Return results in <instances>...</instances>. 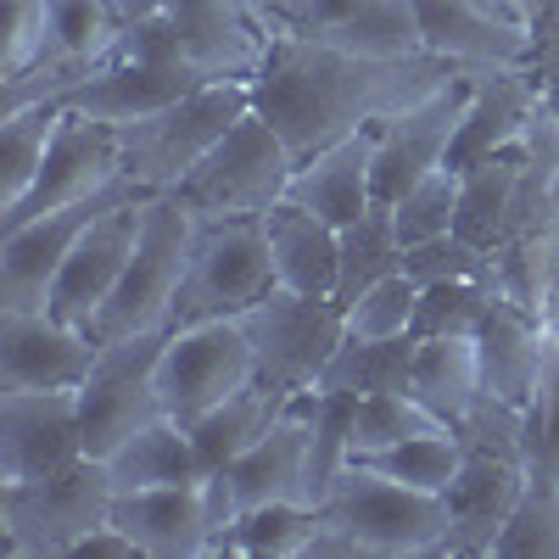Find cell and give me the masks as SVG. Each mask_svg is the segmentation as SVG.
I'll list each match as a JSON object with an SVG mask.
<instances>
[{"instance_id": "6da1fadb", "label": "cell", "mask_w": 559, "mask_h": 559, "mask_svg": "<svg viewBox=\"0 0 559 559\" xmlns=\"http://www.w3.org/2000/svg\"><path fill=\"white\" fill-rule=\"evenodd\" d=\"M459 79L453 62L419 57H358L331 39H313L302 28L269 34L263 68L252 73V107L280 129V140L302 157L336 146V140L376 129L381 118L414 107Z\"/></svg>"}, {"instance_id": "7a4b0ae2", "label": "cell", "mask_w": 559, "mask_h": 559, "mask_svg": "<svg viewBox=\"0 0 559 559\" xmlns=\"http://www.w3.org/2000/svg\"><path fill=\"white\" fill-rule=\"evenodd\" d=\"M464 459L448 487V548L453 559H476L498 548V532L521 509L532 487V448H526V408L481 392L471 419L459 426Z\"/></svg>"}, {"instance_id": "3957f363", "label": "cell", "mask_w": 559, "mask_h": 559, "mask_svg": "<svg viewBox=\"0 0 559 559\" xmlns=\"http://www.w3.org/2000/svg\"><path fill=\"white\" fill-rule=\"evenodd\" d=\"M319 543L313 559H419L448 548V492H419L376 464L353 459L331 498L319 503Z\"/></svg>"}, {"instance_id": "277c9868", "label": "cell", "mask_w": 559, "mask_h": 559, "mask_svg": "<svg viewBox=\"0 0 559 559\" xmlns=\"http://www.w3.org/2000/svg\"><path fill=\"white\" fill-rule=\"evenodd\" d=\"M118 481L107 459H73L62 471L0 487V543L12 559H73V548L112 521Z\"/></svg>"}, {"instance_id": "5b68a950", "label": "cell", "mask_w": 559, "mask_h": 559, "mask_svg": "<svg viewBox=\"0 0 559 559\" xmlns=\"http://www.w3.org/2000/svg\"><path fill=\"white\" fill-rule=\"evenodd\" d=\"M197 224L202 218L179 202V191L146 197V224H140L129 269L118 280V292L107 297V308L96 313V324H90V336L102 347L129 342V336H152V331H174V308H179L185 269H191Z\"/></svg>"}, {"instance_id": "8992f818", "label": "cell", "mask_w": 559, "mask_h": 559, "mask_svg": "<svg viewBox=\"0 0 559 559\" xmlns=\"http://www.w3.org/2000/svg\"><path fill=\"white\" fill-rule=\"evenodd\" d=\"M252 112V84L247 79H213L185 90L179 102H168L163 112L123 123V168L140 191H179L191 168L218 146V140Z\"/></svg>"}, {"instance_id": "52a82bcc", "label": "cell", "mask_w": 559, "mask_h": 559, "mask_svg": "<svg viewBox=\"0 0 559 559\" xmlns=\"http://www.w3.org/2000/svg\"><path fill=\"white\" fill-rule=\"evenodd\" d=\"M297 174V152L280 140V129L252 107L218 146L179 185V202L197 218H263L274 202H286Z\"/></svg>"}, {"instance_id": "ba28073f", "label": "cell", "mask_w": 559, "mask_h": 559, "mask_svg": "<svg viewBox=\"0 0 559 559\" xmlns=\"http://www.w3.org/2000/svg\"><path fill=\"white\" fill-rule=\"evenodd\" d=\"M197 84L202 79L185 68V57L174 51V34H168L163 12H152V17H134L123 51L96 79H84L73 96H62L57 107L123 129V123H140V118L163 112L168 102H179L185 90H197Z\"/></svg>"}, {"instance_id": "9c48e42d", "label": "cell", "mask_w": 559, "mask_h": 559, "mask_svg": "<svg viewBox=\"0 0 559 559\" xmlns=\"http://www.w3.org/2000/svg\"><path fill=\"white\" fill-rule=\"evenodd\" d=\"M252 381H258V353L241 313L174 324L168 331L163 358H157V397H163V414L179 419V426H197L207 408L229 403Z\"/></svg>"}, {"instance_id": "30bf717a", "label": "cell", "mask_w": 559, "mask_h": 559, "mask_svg": "<svg viewBox=\"0 0 559 559\" xmlns=\"http://www.w3.org/2000/svg\"><path fill=\"white\" fill-rule=\"evenodd\" d=\"M274 286H280V274H274L263 218H202L197 247H191V269H185V286H179L174 324L247 313Z\"/></svg>"}, {"instance_id": "8fae6325", "label": "cell", "mask_w": 559, "mask_h": 559, "mask_svg": "<svg viewBox=\"0 0 559 559\" xmlns=\"http://www.w3.org/2000/svg\"><path fill=\"white\" fill-rule=\"evenodd\" d=\"M241 324L258 353V381L274 386L280 397L319 386L324 364L347 336V313L336 297H308L292 286H274L263 302H252Z\"/></svg>"}, {"instance_id": "7c38bea8", "label": "cell", "mask_w": 559, "mask_h": 559, "mask_svg": "<svg viewBox=\"0 0 559 559\" xmlns=\"http://www.w3.org/2000/svg\"><path fill=\"white\" fill-rule=\"evenodd\" d=\"M163 342H168V331L102 347L90 381L79 386V431H84V453L90 459H112L140 426L163 419V397H157Z\"/></svg>"}, {"instance_id": "4fadbf2b", "label": "cell", "mask_w": 559, "mask_h": 559, "mask_svg": "<svg viewBox=\"0 0 559 559\" xmlns=\"http://www.w3.org/2000/svg\"><path fill=\"white\" fill-rule=\"evenodd\" d=\"M134 191L140 185L123 179V185H112V191L90 197V202H73V207H57V213H34L23 224L0 229V308H51V286H57L68 252L79 247V236L107 207L129 202Z\"/></svg>"}, {"instance_id": "5bb4252c", "label": "cell", "mask_w": 559, "mask_h": 559, "mask_svg": "<svg viewBox=\"0 0 559 559\" xmlns=\"http://www.w3.org/2000/svg\"><path fill=\"white\" fill-rule=\"evenodd\" d=\"M102 358L84 324L51 308H0V386L12 392H79Z\"/></svg>"}, {"instance_id": "9a60e30c", "label": "cell", "mask_w": 559, "mask_h": 559, "mask_svg": "<svg viewBox=\"0 0 559 559\" xmlns=\"http://www.w3.org/2000/svg\"><path fill=\"white\" fill-rule=\"evenodd\" d=\"M464 107H471V79L459 73L448 90H437V96H426V102H414V107L376 123V202L392 207L408 185L448 168Z\"/></svg>"}, {"instance_id": "2e32d148", "label": "cell", "mask_w": 559, "mask_h": 559, "mask_svg": "<svg viewBox=\"0 0 559 559\" xmlns=\"http://www.w3.org/2000/svg\"><path fill=\"white\" fill-rule=\"evenodd\" d=\"M129 168H123V140L112 123H96L84 112H68L62 107V123L51 134V152H45V168L34 179V191L17 213L0 218V229L7 224H23L34 213H57V207H73V202H90L112 191V185H123Z\"/></svg>"}, {"instance_id": "e0dca14e", "label": "cell", "mask_w": 559, "mask_h": 559, "mask_svg": "<svg viewBox=\"0 0 559 559\" xmlns=\"http://www.w3.org/2000/svg\"><path fill=\"white\" fill-rule=\"evenodd\" d=\"M163 23L174 34V51L185 57L202 84L247 79L263 68L269 28L252 17L247 0H163Z\"/></svg>"}, {"instance_id": "ac0fdd59", "label": "cell", "mask_w": 559, "mask_h": 559, "mask_svg": "<svg viewBox=\"0 0 559 559\" xmlns=\"http://www.w3.org/2000/svg\"><path fill=\"white\" fill-rule=\"evenodd\" d=\"M146 197L152 191H134L129 202L107 207L96 224L79 236V247L68 252L57 286H51V313L68 324H96V313L107 308V297L118 292V280L129 269V252L140 241V224H146Z\"/></svg>"}, {"instance_id": "d6986e66", "label": "cell", "mask_w": 559, "mask_h": 559, "mask_svg": "<svg viewBox=\"0 0 559 559\" xmlns=\"http://www.w3.org/2000/svg\"><path fill=\"white\" fill-rule=\"evenodd\" d=\"M84 459L79 392H12L0 386V487Z\"/></svg>"}, {"instance_id": "ffe728a7", "label": "cell", "mask_w": 559, "mask_h": 559, "mask_svg": "<svg viewBox=\"0 0 559 559\" xmlns=\"http://www.w3.org/2000/svg\"><path fill=\"white\" fill-rule=\"evenodd\" d=\"M313 408H319V386L292 392L274 426L224 471L229 487H236L241 515H247V509H258V503H313V481H308Z\"/></svg>"}, {"instance_id": "44dd1931", "label": "cell", "mask_w": 559, "mask_h": 559, "mask_svg": "<svg viewBox=\"0 0 559 559\" xmlns=\"http://www.w3.org/2000/svg\"><path fill=\"white\" fill-rule=\"evenodd\" d=\"M112 526L140 548V559H207L218 543L213 509H207V476L179 487L118 492Z\"/></svg>"}, {"instance_id": "7402d4cb", "label": "cell", "mask_w": 559, "mask_h": 559, "mask_svg": "<svg viewBox=\"0 0 559 559\" xmlns=\"http://www.w3.org/2000/svg\"><path fill=\"white\" fill-rule=\"evenodd\" d=\"M464 79H471V107H464V123H459L453 152H448V168H471V163H481L492 152L521 146L532 118L543 112V90H537L532 62H521V68H476Z\"/></svg>"}, {"instance_id": "603a6c76", "label": "cell", "mask_w": 559, "mask_h": 559, "mask_svg": "<svg viewBox=\"0 0 559 559\" xmlns=\"http://www.w3.org/2000/svg\"><path fill=\"white\" fill-rule=\"evenodd\" d=\"M414 12H419V39H426V51L453 62L459 73L532 62V28L515 23V17L464 7V0H414Z\"/></svg>"}, {"instance_id": "cb8c5ba5", "label": "cell", "mask_w": 559, "mask_h": 559, "mask_svg": "<svg viewBox=\"0 0 559 559\" xmlns=\"http://www.w3.org/2000/svg\"><path fill=\"white\" fill-rule=\"evenodd\" d=\"M292 28L331 39L358 57H419V12L414 0H302L292 12Z\"/></svg>"}, {"instance_id": "d4e9b609", "label": "cell", "mask_w": 559, "mask_h": 559, "mask_svg": "<svg viewBox=\"0 0 559 559\" xmlns=\"http://www.w3.org/2000/svg\"><path fill=\"white\" fill-rule=\"evenodd\" d=\"M286 197L319 218H331L336 229L364 218L376 207V129H358V134L336 140V146L302 157Z\"/></svg>"}, {"instance_id": "484cf974", "label": "cell", "mask_w": 559, "mask_h": 559, "mask_svg": "<svg viewBox=\"0 0 559 559\" xmlns=\"http://www.w3.org/2000/svg\"><path fill=\"white\" fill-rule=\"evenodd\" d=\"M476 347H481V386L503 403H532L537 381H543V364L554 353L543 319L521 302H509L503 292L492 297L487 319L476 324Z\"/></svg>"}, {"instance_id": "4316f807", "label": "cell", "mask_w": 559, "mask_h": 559, "mask_svg": "<svg viewBox=\"0 0 559 559\" xmlns=\"http://www.w3.org/2000/svg\"><path fill=\"white\" fill-rule=\"evenodd\" d=\"M263 229H269L280 286L308 292V297H336V286H342V229L331 218H319V213H308L302 202L286 197L263 213Z\"/></svg>"}, {"instance_id": "83f0119b", "label": "cell", "mask_w": 559, "mask_h": 559, "mask_svg": "<svg viewBox=\"0 0 559 559\" xmlns=\"http://www.w3.org/2000/svg\"><path fill=\"white\" fill-rule=\"evenodd\" d=\"M481 347L476 336H414V369H408V397L426 403L442 426H464L471 408L481 403Z\"/></svg>"}, {"instance_id": "f1b7e54d", "label": "cell", "mask_w": 559, "mask_h": 559, "mask_svg": "<svg viewBox=\"0 0 559 559\" xmlns=\"http://www.w3.org/2000/svg\"><path fill=\"white\" fill-rule=\"evenodd\" d=\"M107 471L118 481V492H140V487H179V481H202V453L191 442V431L179 426V419H152V426H140L112 459Z\"/></svg>"}, {"instance_id": "f546056e", "label": "cell", "mask_w": 559, "mask_h": 559, "mask_svg": "<svg viewBox=\"0 0 559 559\" xmlns=\"http://www.w3.org/2000/svg\"><path fill=\"white\" fill-rule=\"evenodd\" d=\"M280 408H286V397H280L274 386H263V381H252V386H241L229 403H218V408H207L197 426H185L191 431V442H197V453H202V471L213 476V471H229L274 419H280Z\"/></svg>"}, {"instance_id": "4dcf8cb0", "label": "cell", "mask_w": 559, "mask_h": 559, "mask_svg": "<svg viewBox=\"0 0 559 559\" xmlns=\"http://www.w3.org/2000/svg\"><path fill=\"white\" fill-rule=\"evenodd\" d=\"M515 185H521V146L509 152H492L471 168H459V218L453 229L476 247H498L503 241V224H509V207H515Z\"/></svg>"}, {"instance_id": "1f68e13d", "label": "cell", "mask_w": 559, "mask_h": 559, "mask_svg": "<svg viewBox=\"0 0 559 559\" xmlns=\"http://www.w3.org/2000/svg\"><path fill=\"white\" fill-rule=\"evenodd\" d=\"M319 503H258L229 526L224 548L229 559H313L319 543Z\"/></svg>"}, {"instance_id": "d6a6232c", "label": "cell", "mask_w": 559, "mask_h": 559, "mask_svg": "<svg viewBox=\"0 0 559 559\" xmlns=\"http://www.w3.org/2000/svg\"><path fill=\"white\" fill-rule=\"evenodd\" d=\"M57 123H62V107H51V102L0 112V218L28 202L34 179L45 168V152H51Z\"/></svg>"}, {"instance_id": "836d02e7", "label": "cell", "mask_w": 559, "mask_h": 559, "mask_svg": "<svg viewBox=\"0 0 559 559\" xmlns=\"http://www.w3.org/2000/svg\"><path fill=\"white\" fill-rule=\"evenodd\" d=\"M408 369H414V336H386V342L342 336V347L319 376V392H347V397L408 392Z\"/></svg>"}, {"instance_id": "e575fe53", "label": "cell", "mask_w": 559, "mask_h": 559, "mask_svg": "<svg viewBox=\"0 0 559 559\" xmlns=\"http://www.w3.org/2000/svg\"><path fill=\"white\" fill-rule=\"evenodd\" d=\"M403 269V241H397V218L386 202H376L364 218H353L342 229V286H336V302L347 308L358 292H369L376 280L397 274Z\"/></svg>"}, {"instance_id": "d590c367", "label": "cell", "mask_w": 559, "mask_h": 559, "mask_svg": "<svg viewBox=\"0 0 559 559\" xmlns=\"http://www.w3.org/2000/svg\"><path fill=\"white\" fill-rule=\"evenodd\" d=\"M459 459H464V442L453 426H437V431H419L376 459H364V464H376L381 476L403 481V487H419V492H448L453 476H459Z\"/></svg>"}, {"instance_id": "8d00e7d4", "label": "cell", "mask_w": 559, "mask_h": 559, "mask_svg": "<svg viewBox=\"0 0 559 559\" xmlns=\"http://www.w3.org/2000/svg\"><path fill=\"white\" fill-rule=\"evenodd\" d=\"M442 419L426 408V403H414L408 392H369L358 397V414H353V459H376L419 431H437Z\"/></svg>"}, {"instance_id": "74e56055", "label": "cell", "mask_w": 559, "mask_h": 559, "mask_svg": "<svg viewBox=\"0 0 559 559\" xmlns=\"http://www.w3.org/2000/svg\"><path fill=\"white\" fill-rule=\"evenodd\" d=\"M353 414H358V397H347V392H319V408H313V442H308L313 503L331 498V487L342 481V471L353 464Z\"/></svg>"}, {"instance_id": "f35d334b", "label": "cell", "mask_w": 559, "mask_h": 559, "mask_svg": "<svg viewBox=\"0 0 559 559\" xmlns=\"http://www.w3.org/2000/svg\"><path fill=\"white\" fill-rule=\"evenodd\" d=\"M392 218H397L403 252L448 236L453 218H459V168H437V174H426L419 185H408V191L392 202Z\"/></svg>"}, {"instance_id": "ab89813d", "label": "cell", "mask_w": 559, "mask_h": 559, "mask_svg": "<svg viewBox=\"0 0 559 559\" xmlns=\"http://www.w3.org/2000/svg\"><path fill=\"white\" fill-rule=\"evenodd\" d=\"M498 286L487 280H437V286H419V308H414V336H476V324L487 319Z\"/></svg>"}, {"instance_id": "60d3db41", "label": "cell", "mask_w": 559, "mask_h": 559, "mask_svg": "<svg viewBox=\"0 0 559 559\" xmlns=\"http://www.w3.org/2000/svg\"><path fill=\"white\" fill-rule=\"evenodd\" d=\"M414 308H419V286L408 280V269L376 280L369 292H358L342 313H347V336L364 342H386V336H414Z\"/></svg>"}, {"instance_id": "b9f144b4", "label": "cell", "mask_w": 559, "mask_h": 559, "mask_svg": "<svg viewBox=\"0 0 559 559\" xmlns=\"http://www.w3.org/2000/svg\"><path fill=\"white\" fill-rule=\"evenodd\" d=\"M526 448H532V487L559 492V342L526 403Z\"/></svg>"}, {"instance_id": "7bdbcfd3", "label": "cell", "mask_w": 559, "mask_h": 559, "mask_svg": "<svg viewBox=\"0 0 559 559\" xmlns=\"http://www.w3.org/2000/svg\"><path fill=\"white\" fill-rule=\"evenodd\" d=\"M403 269L414 286H437V280H487V286H498L492 280V252L464 241L459 229H448V236L426 241V247H408L403 252Z\"/></svg>"}, {"instance_id": "ee69618b", "label": "cell", "mask_w": 559, "mask_h": 559, "mask_svg": "<svg viewBox=\"0 0 559 559\" xmlns=\"http://www.w3.org/2000/svg\"><path fill=\"white\" fill-rule=\"evenodd\" d=\"M45 28H51V0H0V79L39 62Z\"/></svg>"}, {"instance_id": "f6af8a7d", "label": "cell", "mask_w": 559, "mask_h": 559, "mask_svg": "<svg viewBox=\"0 0 559 559\" xmlns=\"http://www.w3.org/2000/svg\"><path fill=\"white\" fill-rule=\"evenodd\" d=\"M492 554H559V492H543V487H526L521 509L509 515V526L498 532V548Z\"/></svg>"}, {"instance_id": "bcb514c9", "label": "cell", "mask_w": 559, "mask_h": 559, "mask_svg": "<svg viewBox=\"0 0 559 559\" xmlns=\"http://www.w3.org/2000/svg\"><path fill=\"white\" fill-rule=\"evenodd\" d=\"M526 28H532V73L543 90V107L559 118V0H526Z\"/></svg>"}, {"instance_id": "7dc6e473", "label": "cell", "mask_w": 559, "mask_h": 559, "mask_svg": "<svg viewBox=\"0 0 559 559\" xmlns=\"http://www.w3.org/2000/svg\"><path fill=\"white\" fill-rule=\"evenodd\" d=\"M537 319H543V331H548V342H559V263H554V274H548V286H543Z\"/></svg>"}, {"instance_id": "c3c4849f", "label": "cell", "mask_w": 559, "mask_h": 559, "mask_svg": "<svg viewBox=\"0 0 559 559\" xmlns=\"http://www.w3.org/2000/svg\"><path fill=\"white\" fill-rule=\"evenodd\" d=\"M247 7H252V17H258L269 34L292 28V0H247Z\"/></svg>"}, {"instance_id": "681fc988", "label": "cell", "mask_w": 559, "mask_h": 559, "mask_svg": "<svg viewBox=\"0 0 559 559\" xmlns=\"http://www.w3.org/2000/svg\"><path fill=\"white\" fill-rule=\"evenodd\" d=\"M464 7H481V12H498V17L526 23V0H464Z\"/></svg>"}, {"instance_id": "f907efd6", "label": "cell", "mask_w": 559, "mask_h": 559, "mask_svg": "<svg viewBox=\"0 0 559 559\" xmlns=\"http://www.w3.org/2000/svg\"><path fill=\"white\" fill-rule=\"evenodd\" d=\"M123 12H129V23H134V17H152V12H163V0H123Z\"/></svg>"}, {"instance_id": "816d5d0a", "label": "cell", "mask_w": 559, "mask_h": 559, "mask_svg": "<svg viewBox=\"0 0 559 559\" xmlns=\"http://www.w3.org/2000/svg\"><path fill=\"white\" fill-rule=\"evenodd\" d=\"M297 7H302V0H292V12H297Z\"/></svg>"}]
</instances>
